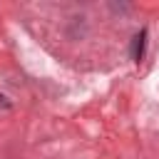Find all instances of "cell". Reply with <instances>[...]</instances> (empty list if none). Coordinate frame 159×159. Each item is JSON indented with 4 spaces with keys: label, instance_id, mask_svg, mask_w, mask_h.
I'll return each instance as SVG.
<instances>
[{
    "label": "cell",
    "instance_id": "6da1fadb",
    "mask_svg": "<svg viewBox=\"0 0 159 159\" xmlns=\"http://www.w3.org/2000/svg\"><path fill=\"white\" fill-rule=\"evenodd\" d=\"M144 40H147V32L142 30V32L134 37V47H132V57H134L137 62H139V60H142V55H144Z\"/></svg>",
    "mask_w": 159,
    "mask_h": 159
}]
</instances>
